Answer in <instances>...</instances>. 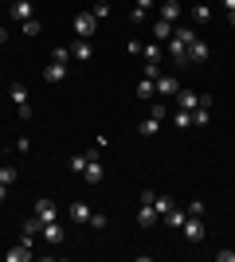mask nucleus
<instances>
[{
	"instance_id": "obj_1",
	"label": "nucleus",
	"mask_w": 235,
	"mask_h": 262,
	"mask_svg": "<svg viewBox=\"0 0 235 262\" xmlns=\"http://www.w3.org/2000/svg\"><path fill=\"white\" fill-rule=\"evenodd\" d=\"M71 32H75L78 39H90V35L98 32V16H94V12H78L75 20H71Z\"/></svg>"
},
{
	"instance_id": "obj_2",
	"label": "nucleus",
	"mask_w": 235,
	"mask_h": 262,
	"mask_svg": "<svg viewBox=\"0 0 235 262\" xmlns=\"http://www.w3.org/2000/svg\"><path fill=\"white\" fill-rule=\"evenodd\" d=\"M180 231H184V239H188V243H200L204 231H208V227H204V215H188L184 223H180Z\"/></svg>"
},
{
	"instance_id": "obj_3",
	"label": "nucleus",
	"mask_w": 235,
	"mask_h": 262,
	"mask_svg": "<svg viewBox=\"0 0 235 262\" xmlns=\"http://www.w3.org/2000/svg\"><path fill=\"white\" fill-rule=\"evenodd\" d=\"M32 215H39V223H55V219H59V211H55V200L39 196V200H35V211H32Z\"/></svg>"
},
{
	"instance_id": "obj_4",
	"label": "nucleus",
	"mask_w": 235,
	"mask_h": 262,
	"mask_svg": "<svg viewBox=\"0 0 235 262\" xmlns=\"http://www.w3.org/2000/svg\"><path fill=\"white\" fill-rule=\"evenodd\" d=\"M82 176H87V184H102L106 168H102V161H98V149L90 153V161H87V168H82Z\"/></svg>"
},
{
	"instance_id": "obj_5",
	"label": "nucleus",
	"mask_w": 235,
	"mask_h": 262,
	"mask_svg": "<svg viewBox=\"0 0 235 262\" xmlns=\"http://www.w3.org/2000/svg\"><path fill=\"white\" fill-rule=\"evenodd\" d=\"M32 243L35 239H20V247L4 251V258H8V262H28V258H32Z\"/></svg>"
},
{
	"instance_id": "obj_6",
	"label": "nucleus",
	"mask_w": 235,
	"mask_h": 262,
	"mask_svg": "<svg viewBox=\"0 0 235 262\" xmlns=\"http://www.w3.org/2000/svg\"><path fill=\"white\" fill-rule=\"evenodd\" d=\"M90 55H94L90 39H75V43H71V59H78V63H90Z\"/></svg>"
},
{
	"instance_id": "obj_7",
	"label": "nucleus",
	"mask_w": 235,
	"mask_h": 262,
	"mask_svg": "<svg viewBox=\"0 0 235 262\" xmlns=\"http://www.w3.org/2000/svg\"><path fill=\"white\" fill-rule=\"evenodd\" d=\"M208 43H204V39H192L188 43V63H208Z\"/></svg>"
},
{
	"instance_id": "obj_8",
	"label": "nucleus",
	"mask_w": 235,
	"mask_h": 262,
	"mask_svg": "<svg viewBox=\"0 0 235 262\" xmlns=\"http://www.w3.org/2000/svg\"><path fill=\"white\" fill-rule=\"evenodd\" d=\"M173 32H177V28H173L168 20H157V24H153V39H157V43H168V39H173Z\"/></svg>"
},
{
	"instance_id": "obj_9",
	"label": "nucleus",
	"mask_w": 235,
	"mask_h": 262,
	"mask_svg": "<svg viewBox=\"0 0 235 262\" xmlns=\"http://www.w3.org/2000/svg\"><path fill=\"white\" fill-rule=\"evenodd\" d=\"M44 78H47V82H63V78H67V63H47Z\"/></svg>"
},
{
	"instance_id": "obj_10",
	"label": "nucleus",
	"mask_w": 235,
	"mask_h": 262,
	"mask_svg": "<svg viewBox=\"0 0 235 262\" xmlns=\"http://www.w3.org/2000/svg\"><path fill=\"white\" fill-rule=\"evenodd\" d=\"M137 223H141V227H153V223H161V215L153 211V204H141V208H137Z\"/></svg>"
},
{
	"instance_id": "obj_11",
	"label": "nucleus",
	"mask_w": 235,
	"mask_h": 262,
	"mask_svg": "<svg viewBox=\"0 0 235 262\" xmlns=\"http://www.w3.org/2000/svg\"><path fill=\"white\" fill-rule=\"evenodd\" d=\"M141 55H145V63H161V59H165V43H157V39H153V43L141 47Z\"/></svg>"
},
{
	"instance_id": "obj_12",
	"label": "nucleus",
	"mask_w": 235,
	"mask_h": 262,
	"mask_svg": "<svg viewBox=\"0 0 235 262\" xmlns=\"http://www.w3.org/2000/svg\"><path fill=\"white\" fill-rule=\"evenodd\" d=\"M153 82H157V94H177L180 90V82L173 75H161V78H153Z\"/></svg>"
},
{
	"instance_id": "obj_13",
	"label": "nucleus",
	"mask_w": 235,
	"mask_h": 262,
	"mask_svg": "<svg viewBox=\"0 0 235 262\" xmlns=\"http://www.w3.org/2000/svg\"><path fill=\"white\" fill-rule=\"evenodd\" d=\"M44 231V223H39V215H32V219H24V227H20V239H35Z\"/></svg>"
},
{
	"instance_id": "obj_14",
	"label": "nucleus",
	"mask_w": 235,
	"mask_h": 262,
	"mask_svg": "<svg viewBox=\"0 0 235 262\" xmlns=\"http://www.w3.org/2000/svg\"><path fill=\"white\" fill-rule=\"evenodd\" d=\"M39 235H44L51 247H59V243H63V227H59V223H44V231H39Z\"/></svg>"
},
{
	"instance_id": "obj_15",
	"label": "nucleus",
	"mask_w": 235,
	"mask_h": 262,
	"mask_svg": "<svg viewBox=\"0 0 235 262\" xmlns=\"http://www.w3.org/2000/svg\"><path fill=\"white\" fill-rule=\"evenodd\" d=\"M12 16H16V20H32V16H35V12H32V0H16V4H12Z\"/></svg>"
},
{
	"instance_id": "obj_16",
	"label": "nucleus",
	"mask_w": 235,
	"mask_h": 262,
	"mask_svg": "<svg viewBox=\"0 0 235 262\" xmlns=\"http://www.w3.org/2000/svg\"><path fill=\"white\" fill-rule=\"evenodd\" d=\"M67 211H71V219H75V223H90V208L82 204V200H75Z\"/></svg>"
},
{
	"instance_id": "obj_17",
	"label": "nucleus",
	"mask_w": 235,
	"mask_h": 262,
	"mask_svg": "<svg viewBox=\"0 0 235 262\" xmlns=\"http://www.w3.org/2000/svg\"><path fill=\"white\" fill-rule=\"evenodd\" d=\"M161 20H168V24L180 20V4L177 0H165V4H161Z\"/></svg>"
},
{
	"instance_id": "obj_18",
	"label": "nucleus",
	"mask_w": 235,
	"mask_h": 262,
	"mask_svg": "<svg viewBox=\"0 0 235 262\" xmlns=\"http://www.w3.org/2000/svg\"><path fill=\"white\" fill-rule=\"evenodd\" d=\"M137 98H157V82H153V78H141V82H137Z\"/></svg>"
},
{
	"instance_id": "obj_19",
	"label": "nucleus",
	"mask_w": 235,
	"mask_h": 262,
	"mask_svg": "<svg viewBox=\"0 0 235 262\" xmlns=\"http://www.w3.org/2000/svg\"><path fill=\"white\" fill-rule=\"evenodd\" d=\"M157 129H161V121H157V118H153V114H149V118H145V121H137V133H141V137H153V133H157Z\"/></svg>"
},
{
	"instance_id": "obj_20",
	"label": "nucleus",
	"mask_w": 235,
	"mask_h": 262,
	"mask_svg": "<svg viewBox=\"0 0 235 262\" xmlns=\"http://www.w3.org/2000/svg\"><path fill=\"white\" fill-rule=\"evenodd\" d=\"M16 180H20V172H16V164H0V184H16Z\"/></svg>"
},
{
	"instance_id": "obj_21",
	"label": "nucleus",
	"mask_w": 235,
	"mask_h": 262,
	"mask_svg": "<svg viewBox=\"0 0 235 262\" xmlns=\"http://www.w3.org/2000/svg\"><path fill=\"white\" fill-rule=\"evenodd\" d=\"M8 98L16 102V106H28V90H24L20 82H12V86H8Z\"/></svg>"
},
{
	"instance_id": "obj_22",
	"label": "nucleus",
	"mask_w": 235,
	"mask_h": 262,
	"mask_svg": "<svg viewBox=\"0 0 235 262\" xmlns=\"http://www.w3.org/2000/svg\"><path fill=\"white\" fill-rule=\"evenodd\" d=\"M153 211H157L161 219H165L168 211H173V200H168V196H153Z\"/></svg>"
},
{
	"instance_id": "obj_23",
	"label": "nucleus",
	"mask_w": 235,
	"mask_h": 262,
	"mask_svg": "<svg viewBox=\"0 0 235 262\" xmlns=\"http://www.w3.org/2000/svg\"><path fill=\"white\" fill-rule=\"evenodd\" d=\"M173 125H177V129H192V114L188 110H177V114H173Z\"/></svg>"
},
{
	"instance_id": "obj_24",
	"label": "nucleus",
	"mask_w": 235,
	"mask_h": 262,
	"mask_svg": "<svg viewBox=\"0 0 235 262\" xmlns=\"http://www.w3.org/2000/svg\"><path fill=\"white\" fill-rule=\"evenodd\" d=\"M184 219H188V211L173 208V211H168V215H165V223H168V227H177V231H180V223H184Z\"/></svg>"
},
{
	"instance_id": "obj_25",
	"label": "nucleus",
	"mask_w": 235,
	"mask_h": 262,
	"mask_svg": "<svg viewBox=\"0 0 235 262\" xmlns=\"http://www.w3.org/2000/svg\"><path fill=\"white\" fill-rule=\"evenodd\" d=\"M192 20H196V24H208V20H212V8H208V4H196V8H192Z\"/></svg>"
},
{
	"instance_id": "obj_26",
	"label": "nucleus",
	"mask_w": 235,
	"mask_h": 262,
	"mask_svg": "<svg viewBox=\"0 0 235 262\" xmlns=\"http://www.w3.org/2000/svg\"><path fill=\"white\" fill-rule=\"evenodd\" d=\"M87 161H90V153H78V157H71V172H78V176H82V168H87Z\"/></svg>"
},
{
	"instance_id": "obj_27",
	"label": "nucleus",
	"mask_w": 235,
	"mask_h": 262,
	"mask_svg": "<svg viewBox=\"0 0 235 262\" xmlns=\"http://www.w3.org/2000/svg\"><path fill=\"white\" fill-rule=\"evenodd\" d=\"M39 32H44V24L35 20V16H32V20H24V35H39Z\"/></svg>"
},
{
	"instance_id": "obj_28",
	"label": "nucleus",
	"mask_w": 235,
	"mask_h": 262,
	"mask_svg": "<svg viewBox=\"0 0 235 262\" xmlns=\"http://www.w3.org/2000/svg\"><path fill=\"white\" fill-rule=\"evenodd\" d=\"M106 223H110V219L102 215V211H90V227H94V231H102V227H106Z\"/></svg>"
},
{
	"instance_id": "obj_29",
	"label": "nucleus",
	"mask_w": 235,
	"mask_h": 262,
	"mask_svg": "<svg viewBox=\"0 0 235 262\" xmlns=\"http://www.w3.org/2000/svg\"><path fill=\"white\" fill-rule=\"evenodd\" d=\"M71 59V47H55V51H51V63H67Z\"/></svg>"
},
{
	"instance_id": "obj_30",
	"label": "nucleus",
	"mask_w": 235,
	"mask_h": 262,
	"mask_svg": "<svg viewBox=\"0 0 235 262\" xmlns=\"http://www.w3.org/2000/svg\"><path fill=\"white\" fill-rule=\"evenodd\" d=\"M90 12H94L98 20H102V16H110V0H98V4H94V8H90Z\"/></svg>"
},
{
	"instance_id": "obj_31",
	"label": "nucleus",
	"mask_w": 235,
	"mask_h": 262,
	"mask_svg": "<svg viewBox=\"0 0 235 262\" xmlns=\"http://www.w3.org/2000/svg\"><path fill=\"white\" fill-rule=\"evenodd\" d=\"M184 211H188V215H204V200H192Z\"/></svg>"
},
{
	"instance_id": "obj_32",
	"label": "nucleus",
	"mask_w": 235,
	"mask_h": 262,
	"mask_svg": "<svg viewBox=\"0 0 235 262\" xmlns=\"http://www.w3.org/2000/svg\"><path fill=\"white\" fill-rule=\"evenodd\" d=\"M149 114H153V118H157V121H165V114H168V110H165V106H161V102H153V110H149Z\"/></svg>"
},
{
	"instance_id": "obj_33",
	"label": "nucleus",
	"mask_w": 235,
	"mask_h": 262,
	"mask_svg": "<svg viewBox=\"0 0 235 262\" xmlns=\"http://www.w3.org/2000/svg\"><path fill=\"white\" fill-rule=\"evenodd\" d=\"M141 47H145L141 39H130V43H125V51H130V55H141Z\"/></svg>"
},
{
	"instance_id": "obj_34",
	"label": "nucleus",
	"mask_w": 235,
	"mask_h": 262,
	"mask_svg": "<svg viewBox=\"0 0 235 262\" xmlns=\"http://www.w3.org/2000/svg\"><path fill=\"white\" fill-rule=\"evenodd\" d=\"M216 258H220V262H235V251H220Z\"/></svg>"
},
{
	"instance_id": "obj_35",
	"label": "nucleus",
	"mask_w": 235,
	"mask_h": 262,
	"mask_svg": "<svg viewBox=\"0 0 235 262\" xmlns=\"http://www.w3.org/2000/svg\"><path fill=\"white\" fill-rule=\"evenodd\" d=\"M4 200H8V184H0V204H4Z\"/></svg>"
},
{
	"instance_id": "obj_36",
	"label": "nucleus",
	"mask_w": 235,
	"mask_h": 262,
	"mask_svg": "<svg viewBox=\"0 0 235 262\" xmlns=\"http://www.w3.org/2000/svg\"><path fill=\"white\" fill-rule=\"evenodd\" d=\"M220 4H224V8H227V12H231V8H235V0H220Z\"/></svg>"
},
{
	"instance_id": "obj_37",
	"label": "nucleus",
	"mask_w": 235,
	"mask_h": 262,
	"mask_svg": "<svg viewBox=\"0 0 235 262\" xmlns=\"http://www.w3.org/2000/svg\"><path fill=\"white\" fill-rule=\"evenodd\" d=\"M227 20H231V28H235V8H231V12H227Z\"/></svg>"
},
{
	"instance_id": "obj_38",
	"label": "nucleus",
	"mask_w": 235,
	"mask_h": 262,
	"mask_svg": "<svg viewBox=\"0 0 235 262\" xmlns=\"http://www.w3.org/2000/svg\"><path fill=\"white\" fill-rule=\"evenodd\" d=\"M4 39H8V32H4V28H0V43H4Z\"/></svg>"
},
{
	"instance_id": "obj_39",
	"label": "nucleus",
	"mask_w": 235,
	"mask_h": 262,
	"mask_svg": "<svg viewBox=\"0 0 235 262\" xmlns=\"http://www.w3.org/2000/svg\"><path fill=\"white\" fill-rule=\"evenodd\" d=\"M12 4H16V0H12Z\"/></svg>"
}]
</instances>
